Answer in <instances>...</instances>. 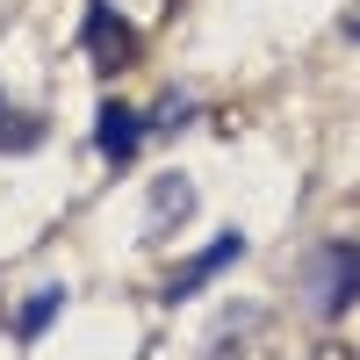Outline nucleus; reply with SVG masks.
I'll list each match as a JSON object with an SVG mask.
<instances>
[{
  "label": "nucleus",
  "mask_w": 360,
  "mask_h": 360,
  "mask_svg": "<svg viewBox=\"0 0 360 360\" xmlns=\"http://www.w3.org/2000/svg\"><path fill=\"white\" fill-rule=\"evenodd\" d=\"M295 281H303L310 317L339 324V317L360 303V245H353V238H324V245H317L303 266H295Z\"/></svg>",
  "instance_id": "1"
},
{
  "label": "nucleus",
  "mask_w": 360,
  "mask_h": 360,
  "mask_svg": "<svg viewBox=\"0 0 360 360\" xmlns=\"http://www.w3.org/2000/svg\"><path fill=\"white\" fill-rule=\"evenodd\" d=\"M79 51L94 72H130L137 65V29L123 22V8H108V0H86V22H79Z\"/></svg>",
  "instance_id": "2"
},
{
  "label": "nucleus",
  "mask_w": 360,
  "mask_h": 360,
  "mask_svg": "<svg viewBox=\"0 0 360 360\" xmlns=\"http://www.w3.org/2000/svg\"><path fill=\"white\" fill-rule=\"evenodd\" d=\"M238 259H245V231H217V245H209V252H195V259L166 281V303H188V295H202V288L217 281L224 266H238Z\"/></svg>",
  "instance_id": "3"
},
{
  "label": "nucleus",
  "mask_w": 360,
  "mask_h": 360,
  "mask_svg": "<svg viewBox=\"0 0 360 360\" xmlns=\"http://www.w3.org/2000/svg\"><path fill=\"white\" fill-rule=\"evenodd\" d=\"M144 137H152V130H144V108H130V101H101V115H94V144H101L108 166H130Z\"/></svg>",
  "instance_id": "4"
},
{
  "label": "nucleus",
  "mask_w": 360,
  "mask_h": 360,
  "mask_svg": "<svg viewBox=\"0 0 360 360\" xmlns=\"http://www.w3.org/2000/svg\"><path fill=\"white\" fill-rule=\"evenodd\" d=\"M188 217H195V180H188V173H159V180H152V224H144V231H152V245L173 238V224H188Z\"/></svg>",
  "instance_id": "5"
},
{
  "label": "nucleus",
  "mask_w": 360,
  "mask_h": 360,
  "mask_svg": "<svg viewBox=\"0 0 360 360\" xmlns=\"http://www.w3.org/2000/svg\"><path fill=\"white\" fill-rule=\"evenodd\" d=\"M44 137H51V123L37 108H15V101H0V152H44Z\"/></svg>",
  "instance_id": "6"
},
{
  "label": "nucleus",
  "mask_w": 360,
  "mask_h": 360,
  "mask_svg": "<svg viewBox=\"0 0 360 360\" xmlns=\"http://www.w3.org/2000/svg\"><path fill=\"white\" fill-rule=\"evenodd\" d=\"M58 310H65V288L51 281V288H37V295H29V303H22V317H15V332H22V339H44Z\"/></svg>",
  "instance_id": "7"
},
{
  "label": "nucleus",
  "mask_w": 360,
  "mask_h": 360,
  "mask_svg": "<svg viewBox=\"0 0 360 360\" xmlns=\"http://www.w3.org/2000/svg\"><path fill=\"white\" fill-rule=\"evenodd\" d=\"M188 115H195V101H188V94H166L152 115H144V130H159V137H166V130H180V123H188Z\"/></svg>",
  "instance_id": "8"
},
{
  "label": "nucleus",
  "mask_w": 360,
  "mask_h": 360,
  "mask_svg": "<svg viewBox=\"0 0 360 360\" xmlns=\"http://www.w3.org/2000/svg\"><path fill=\"white\" fill-rule=\"evenodd\" d=\"M346 37H353V44H360V22H346Z\"/></svg>",
  "instance_id": "9"
}]
</instances>
